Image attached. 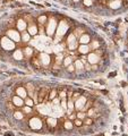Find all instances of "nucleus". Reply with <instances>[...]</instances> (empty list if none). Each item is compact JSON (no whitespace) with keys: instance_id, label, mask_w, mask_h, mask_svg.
Here are the masks:
<instances>
[{"instance_id":"43","label":"nucleus","mask_w":128,"mask_h":136,"mask_svg":"<svg viewBox=\"0 0 128 136\" xmlns=\"http://www.w3.org/2000/svg\"><path fill=\"white\" fill-rule=\"evenodd\" d=\"M61 61H62V56H61V54H58V57H57V63H61Z\"/></svg>"},{"instance_id":"12","label":"nucleus","mask_w":128,"mask_h":136,"mask_svg":"<svg viewBox=\"0 0 128 136\" xmlns=\"http://www.w3.org/2000/svg\"><path fill=\"white\" fill-rule=\"evenodd\" d=\"M17 28H18V31H22V32H24V31L26 30L27 27V24L25 21H23V19H19L18 22H17Z\"/></svg>"},{"instance_id":"5","label":"nucleus","mask_w":128,"mask_h":136,"mask_svg":"<svg viewBox=\"0 0 128 136\" xmlns=\"http://www.w3.org/2000/svg\"><path fill=\"white\" fill-rule=\"evenodd\" d=\"M7 36L10 40L14 41V42H19V41H21V34H19V32H17V31H14V30L8 31Z\"/></svg>"},{"instance_id":"46","label":"nucleus","mask_w":128,"mask_h":136,"mask_svg":"<svg viewBox=\"0 0 128 136\" xmlns=\"http://www.w3.org/2000/svg\"><path fill=\"white\" fill-rule=\"evenodd\" d=\"M110 1H113V0H109V3H110Z\"/></svg>"},{"instance_id":"1","label":"nucleus","mask_w":128,"mask_h":136,"mask_svg":"<svg viewBox=\"0 0 128 136\" xmlns=\"http://www.w3.org/2000/svg\"><path fill=\"white\" fill-rule=\"evenodd\" d=\"M1 47L5 50H13L15 48V42L13 40H10L8 36L1 39Z\"/></svg>"},{"instance_id":"37","label":"nucleus","mask_w":128,"mask_h":136,"mask_svg":"<svg viewBox=\"0 0 128 136\" xmlns=\"http://www.w3.org/2000/svg\"><path fill=\"white\" fill-rule=\"evenodd\" d=\"M75 69H76V68H75V65H73V63H71V65H69L68 67H67V71L70 72V73H71V72H74Z\"/></svg>"},{"instance_id":"31","label":"nucleus","mask_w":128,"mask_h":136,"mask_svg":"<svg viewBox=\"0 0 128 136\" xmlns=\"http://www.w3.org/2000/svg\"><path fill=\"white\" fill-rule=\"evenodd\" d=\"M83 122L85 125H87V126H90V125H92V122H93V119L91 117H87V118H85V119L83 120Z\"/></svg>"},{"instance_id":"14","label":"nucleus","mask_w":128,"mask_h":136,"mask_svg":"<svg viewBox=\"0 0 128 136\" xmlns=\"http://www.w3.org/2000/svg\"><path fill=\"white\" fill-rule=\"evenodd\" d=\"M91 41V38L90 35H87V34H83V35L79 38V41L78 42L81 43V44H88Z\"/></svg>"},{"instance_id":"27","label":"nucleus","mask_w":128,"mask_h":136,"mask_svg":"<svg viewBox=\"0 0 128 136\" xmlns=\"http://www.w3.org/2000/svg\"><path fill=\"white\" fill-rule=\"evenodd\" d=\"M57 95H58L57 91H56V90L53 89L52 91L50 92V94H49V99H50V100H53V99H55V98H57Z\"/></svg>"},{"instance_id":"25","label":"nucleus","mask_w":128,"mask_h":136,"mask_svg":"<svg viewBox=\"0 0 128 136\" xmlns=\"http://www.w3.org/2000/svg\"><path fill=\"white\" fill-rule=\"evenodd\" d=\"M60 107H61L64 110H68V107H67V100L66 99H61V101H60Z\"/></svg>"},{"instance_id":"8","label":"nucleus","mask_w":128,"mask_h":136,"mask_svg":"<svg viewBox=\"0 0 128 136\" xmlns=\"http://www.w3.org/2000/svg\"><path fill=\"white\" fill-rule=\"evenodd\" d=\"M99 59H100V57L95 52H92V53H88V56H87V62L91 63V65H96Z\"/></svg>"},{"instance_id":"40","label":"nucleus","mask_w":128,"mask_h":136,"mask_svg":"<svg viewBox=\"0 0 128 136\" xmlns=\"http://www.w3.org/2000/svg\"><path fill=\"white\" fill-rule=\"evenodd\" d=\"M68 117H69V120H75L76 118H77V115H76V113H70Z\"/></svg>"},{"instance_id":"6","label":"nucleus","mask_w":128,"mask_h":136,"mask_svg":"<svg viewBox=\"0 0 128 136\" xmlns=\"http://www.w3.org/2000/svg\"><path fill=\"white\" fill-rule=\"evenodd\" d=\"M67 44H68L69 49L70 50H74L76 48V45H77V41H76V36L74 33H71V34H69L68 39H67Z\"/></svg>"},{"instance_id":"16","label":"nucleus","mask_w":128,"mask_h":136,"mask_svg":"<svg viewBox=\"0 0 128 136\" xmlns=\"http://www.w3.org/2000/svg\"><path fill=\"white\" fill-rule=\"evenodd\" d=\"M120 6H121V0H113V1L109 3V7L111 9H118Z\"/></svg>"},{"instance_id":"32","label":"nucleus","mask_w":128,"mask_h":136,"mask_svg":"<svg viewBox=\"0 0 128 136\" xmlns=\"http://www.w3.org/2000/svg\"><path fill=\"white\" fill-rule=\"evenodd\" d=\"M90 48L92 50H96L97 48H99V42H97V41H93V43L90 45Z\"/></svg>"},{"instance_id":"20","label":"nucleus","mask_w":128,"mask_h":136,"mask_svg":"<svg viewBox=\"0 0 128 136\" xmlns=\"http://www.w3.org/2000/svg\"><path fill=\"white\" fill-rule=\"evenodd\" d=\"M71 63H73V58H71V57H66V58L64 59V61H62V65H64L65 67H68Z\"/></svg>"},{"instance_id":"15","label":"nucleus","mask_w":128,"mask_h":136,"mask_svg":"<svg viewBox=\"0 0 128 136\" xmlns=\"http://www.w3.org/2000/svg\"><path fill=\"white\" fill-rule=\"evenodd\" d=\"M26 90H27V92H29V95H30V98H32L33 99V94H34V91H35V86H34L32 83H27V85H26Z\"/></svg>"},{"instance_id":"47","label":"nucleus","mask_w":128,"mask_h":136,"mask_svg":"<svg viewBox=\"0 0 128 136\" xmlns=\"http://www.w3.org/2000/svg\"><path fill=\"white\" fill-rule=\"evenodd\" d=\"M92 1H93V0H92Z\"/></svg>"},{"instance_id":"11","label":"nucleus","mask_w":128,"mask_h":136,"mask_svg":"<svg viewBox=\"0 0 128 136\" xmlns=\"http://www.w3.org/2000/svg\"><path fill=\"white\" fill-rule=\"evenodd\" d=\"M90 50H91V48L88 44H81L78 47V52L82 54H87L90 52Z\"/></svg>"},{"instance_id":"42","label":"nucleus","mask_w":128,"mask_h":136,"mask_svg":"<svg viewBox=\"0 0 128 136\" xmlns=\"http://www.w3.org/2000/svg\"><path fill=\"white\" fill-rule=\"evenodd\" d=\"M79 96H81V95H79V94H78V93H75V94H74V95H73V96H71V99H73V101H74V102H75V101H76V100H77V99H78V98H79Z\"/></svg>"},{"instance_id":"38","label":"nucleus","mask_w":128,"mask_h":136,"mask_svg":"<svg viewBox=\"0 0 128 136\" xmlns=\"http://www.w3.org/2000/svg\"><path fill=\"white\" fill-rule=\"evenodd\" d=\"M84 68H85L86 71H91V69H92V65L88 63V62H86L85 65H84Z\"/></svg>"},{"instance_id":"4","label":"nucleus","mask_w":128,"mask_h":136,"mask_svg":"<svg viewBox=\"0 0 128 136\" xmlns=\"http://www.w3.org/2000/svg\"><path fill=\"white\" fill-rule=\"evenodd\" d=\"M56 26H57V22H56L55 18H51L50 22L48 23V26H47V33L48 35L51 36L53 33L56 32Z\"/></svg>"},{"instance_id":"30","label":"nucleus","mask_w":128,"mask_h":136,"mask_svg":"<svg viewBox=\"0 0 128 136\" xmlns=\"http://www.w3.org/2000/svg\"><path fill=\"white\" fill-rule=\"evenodd\" d=\"M83 124H84V122H83V120L78 119V118H76V119L74 120V125H75V126H77V127H81Z\"/></svg>"},{"instance_id":"19","label":"nucleus","mask_w":128,"mask_h":136,"mask_svg":"<svg viewBox=\"0 0 128 136\" xmlns=\"http://www.w3.org/2000/svg\"><path fill=\"white\" fill-rule=\"evenodd\" d=\"M74 65H75L76 69H79V71H82V69L84 68V63L81 61V59H77V60H75V63H74Z\"/></svg>"},{"instance_id":"33","label":"nucleus","mask_w":128,"mask_h":136,"mask_svg":"<svg viewBox=\"0 0 128 136\" xmlns=\"http://www.w3.org/2000/svg\"><path fill=\"white\" fill-rule=\"evenodd\" d=\"M32 53H33V49H32V48H26V49H25V54H26V57H31Z\"/></svg>"},{"instance_id":"10","label":"nucleus","mask_w":128,"mask_h":136,"mask_svg":"<svg viewBox=\"0 0 128 136\" xmlns=\"http://www.w3.org/2000/svg\"><path fill=\"white\" fill-rule=\"evenodd\" d=\"M16 93H17V95L21 96L22 99H26V98H27V92H26V89H24V87H22V86L17 87Z\"/></svg>"},{"instance_id":"41","label":"nucleus","mask_w":128,"mask_h":136,"mask_svg":"<svg viewBox=\"0 0 128 136\" xmlns=\"http://www.w3.org/2000/svg\"><path fill=\"white\" fill-rule=\"evenodd\" d=\"M92 4H93L92 0H84V5L87 6V7L88 6H92Z\"/></svg>"},{"instance_id":"13","label":"nucleus","mask_w":128,"mask_h":136,"mask_svg":"<svg viewBox=\"0 0 128 136\" xmlns=\"http://www.w3.org/2000/svg\"><path fill=\"white\" fill-rule=\"evenodd\" d=\"M40 59H41V61H42V63L44 66H47V65H49L50 63V56L49 54H47V53H41V56H40Z\"/></svg>"},{"instance_id":"2","label":"nucleus","mask_w":128,"mask_h":136,"mask_svg":"<svg viewBox=\"0 0 128 136\" xmlns=\"http://www.w3.org/2000/svg\"><path fill=\"white\" fill-rule=\"evenodd\" d=\"M86 102H87V100H86V98L84 95H81L77 100L75 101V109L78 111H83L84 107H85Z\"/></svg>"},{"instance_id":"9","label":"nucleus","mask_w":128,"mask_h":136,"mask_svg":"<svg viewBox=\"0 0 128 136\" xmlns=\"http://www.w3.org/2000/svg\"><path fill=\"white\" fill-rule=\"evenodd\" d=\"M13 103H14L16 107H23L24 104H25V101H24V99H22L21 96L16 95V96L13 98Z\"/></svg>"},{"instance_id":"24","label":"nucleus","mask_w":128,"mask_h":136,"mask_svg":"<svg viewBox=\"0 0 128 136\" xmlns=\"http://www.w3.org/2000/svg\"><path fill=\"white\" fill-rule=\"evenodd\" d=\"M23 117H24V115H23V112H21V111H15L14 112V118L15 119L21 120V119H23Z\"/></svg>"},{"instance_id":"28","label":"nucleus","mask_w":128,"mask_h":136,"mask_svg":"<svg viewBox=\"0 0 128 136\" xmlns=\"http://www.w3.org/2000/svg\"><path fill=\"white\" fill-rule=\"evenodd\" d=\"M76 115H77V118H78V119H81V120H84L86 118V113L84 112V111H79V112L76 113Z\"/></svg>"},{"instance_id":"36","label":"nucleus","mask_w":128,"mask_h":136,"mask_svg":"<svg viewBox=\"0 0 128 136\" xmlns=\"http://www.w3.org/2000/svg\"><path fill=\"white\" fill-rule=\"evenodd\" d=\"M24 112H26V113H31L32 112V107H24Z\"/></svg>"},{"instance_id":"21","label":"nucleus","mask_w":128,"mask_h":136,"mask_svg":"<svg viewBox=\"0 0 128 136\" xmlns=\"http://www.w3.org/2000/svg\"><path fill=\"white\" fill-rule=\"evenodd\" d=\"M22 39H23V42H29L31 35L29 34V32H23L22 33Z\"/></svg>"},{"instance_id":"39","label":"nucleus","mask_w":128,"mask_h":136,"mask_svg":"<svg viewBox=\"0 0 128 136\" xmlns=\"http://www.w3.org/2000/svg\"><path fill=\"white\" fill-rule=\"evenodd\" d=\"M66 96H67L66 91H62V92H60V94H59V98H60V99H66Z\"/></svg>"},{"instance_id":"29","label":"nucleus","mask_w":128,"mask_h":136,"mask_svg":"<svg viewBox=\"0 0 128 136\" xmlns=\"http://www.w3.org/2000/svg\"><path fill=\"white\" fill-rule=\"evenodd\" d=\"M86 116H87V117H91L92 118L93 116H95V110L93 108H90L87 110V113H86Z\"/></svg>"},{"instance_id":"3","label":"nucleus","mask_w":128,"mask_h":136,"mask_svg":"<svg viewBox=\"0 0 128 136\" xmlns=\"http://www.w3.org/2000/svg\"><path fill=\"white\" fill-rule=\"evenodd\" d=\"M67 30H68V24H67L65 21H62V22H60V24H59V26H58L57 32L56 33H57V35L59 36V38H61L65 33L67 32Z\"/></svg>"},{"instance_id":"26","label":"nucleus","mask_w":128,"mask_h":136,"mask_svg":"<svg viewBox=\"0 0 128 136\" xmlns=\"http://www.w3.org/2000/svg\"><path fill=\"white\" fill-rule=\"evenodd\" d=\"M25 104L29 107H33L34 106V100L32 98H26L25 99Z\"/></svg>"},{"instance_id":"35","label":"nucleus","mask_w":128,"mask_h":136,"mask_svg":"<svg viewBox=\"0 0 128 136\" xmlns=\"http://www.w3.org/2000/svg\"><path fill=\"white\" fill-rule=\"evenodd\" d=\"M38 22H39L40 24H44L45 22H47V16H40V17L38 18Z\"/></svg>"},{"instance_id":"44","label":"nucleus","mask_w":128,"mask_h":136,"mask_svg":"<svg viewBox=\"0 0 128 136\" xmlns=\"http://www.w3.org/2000/svg\"><path fill=\"white\" fill-rule=\"evenodd\" d=\"M92 69H94V71L95 69H97V66L96 65H92Z\"/></svg>"},{"instance_id":"22","label":"nucleus","mask_w":128,"mask_h":136,"mask_svg":"<svg viewBox=\"0 0 128 136\" xmlns=\"http://www.w3.org/2000/svg\"><path fill=\"white\" fill-rule=\"evenodd\" d=\"M64 127L66 129H71L74 127V122L71 121V120H66V121L64 122Z\"/></svg>"},{"instance_id":"34","label":"nucleus","mask_w":128,"mask_h":136,"mask_svg":"<svg viewBox=\"0 0 128 136\" xmlns=\"http://www.w3.org/2000/svg\"><path fill=\"white\" fill-rule=\"evenodd\" d=\"M59 104H60V98H58L57 96V98H55L52 100V106L56 107V106H59Z\"/></svg>"},{"instance_id":"17","label":"nucleus","mask_w":128,"mask_h":136,"mask_svg":"<svg viewBox=\"0 0 128 136\" xmlns=\"http://www.w3.org/2000/svg\"><path fill=\"white\" fill-rule=\"evenodd\" d=\"M36 33H38V26L32 23L29 26V34L30 35H36Z\"/></svg>"},{"instance_id":"23","label":"nucleus","mask_w":128,"mask_h":136,"mask_svg":"<svg viewBox=\"0 0 128 136\" xmlns=\"http://www.w3.org/2000/svg\"><path fill=\"white\" fill-rule=\"evenodd\" d=\"M48 124L50 125L51 127H56V125H57V119L56 118H48Z\"/></svg>"},{"instance_id":"45","label":"nucleus","mask_w":128,"mask_h":136,"mask_svg":"<svg viewBox=\"0 0 128 136\" xmlns=\"http://www.w3.org/2000/svg\"><path fill=\"white\" fill-rule=\"evenodd\" d=\"M79 0H74V3H78Z\"/></svg>"},{"instance_id":"18","label":"nucleus","mask_w":128,"mask_h":136,"mask_svg":"<svg viewBox=\"0 0 128 136\" xmlns=\"http://www.w3.org/2000/svg\"><path fill=\"white\" fill-rule=\"evenodd\" d=\"M14 58L16 60H22L23 59V52H22V50H16L14 52Z\"/></svg>"},{"instance_id":"7","label":"nucleus","mask_w":128,"mask_h":136,"mask_svg":"<svg viewBox=\"0 0 128 136\" xmlns=\"http://www.w3.org/2000/svg\"><path fill=\"white\" fill-rule=\"evenodd\" d=\"M30 126L33 129H40L42 127V122H41V120L39 118H32L30 120Z\"/></svg>"}]
</instances>
